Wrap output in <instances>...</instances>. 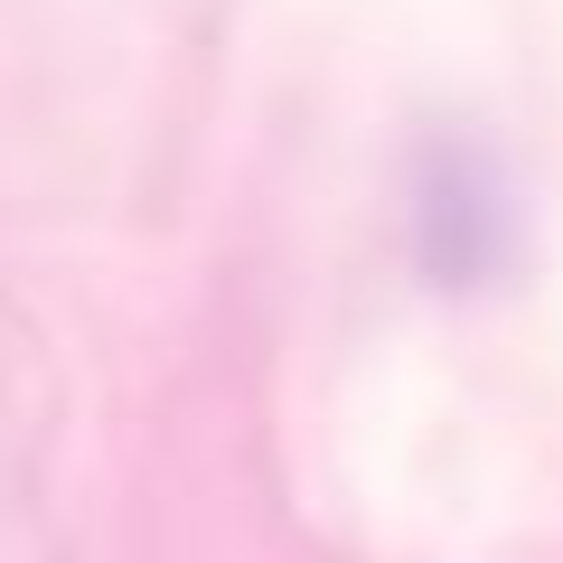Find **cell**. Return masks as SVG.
I'll return each instance as SVG.
<instances>
[{
    "mask_svg": "<svg viewBox=\"0 0 563 563\" xmlns=\"http://www.w3.org/2000/svg\"><path fill=\"white\" fill-rule=\"evenodd\" d=\"M517 244H526V217H517V188H507L498 151L470 132H442L422 141L413 161V254L442 291H488L498 273H517Z\"/></svg>",
    "mask_w": 563,
    "mask_h": 563,
    "instance_id": "1",
    "label": "cell"
}]
</instances>
